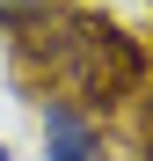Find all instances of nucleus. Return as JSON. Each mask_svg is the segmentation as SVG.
<instances>
[{
  "label": "nucleus",
  "mask_w": 153,
  "mask_h": 161,
  "mask_svg": "<svg viewBox=\"0 0 153 161\" xmlns=\"http://www.w3.org/2000/svg\"><path fill=\"white\" fill-rule=\"evenodd\" d=\"M8 59L29 95H59L73 110H88L117 139L124 110H153V59L131 30H117L110 15L80 8V0H51V8L8 22Z\"/></svg>",
  "instance_id": "obj_1"
},
{
  "label": "nucleus",
  "mask_w": 153,
  "mask_h": 161,
  "mask_svg": "<svg viewBox=\"0 0 153 161\" xmlns=\"http://www.w3.org/2000/svg\"><path fill=\"white\" fill-rule=\"evenodd\" d=\"M29 110H37L44 161H124V147H117L88 110H73V103H59V95H29Z\"/></svg>",
  "instance_id": "obj_2"
},
{
  "label": "nucleus",
  "mask_w": 153,
  "mask_h": 161,
  "mask_svg": "<svg viewBox=\"0 0 153 161\" xmlns=\"http://www.w3.org/2000/svg\"><path fill=\"white\" fill-rule=\"evenodd\" d=\"M37 8H51V0H0V30H8V22H22V15H37Z\"/></svg>",
  "instance_id": "obj_3"
},
{
  "label": "nucleus",
  "mask_w": 153,
  "mask_h": 161,
  "mask_svg": "<svg viewBox=\"0 0 153 161\" xmlns=\"http://www.w3.org/2000/svg\"><path fill=\"white\" fill-rule=\"evenodd\" d=\"M0 161H15V154H8V139H0Z\"/></svg>",
  "instance_id": "obj_4"
}]
</instances>
